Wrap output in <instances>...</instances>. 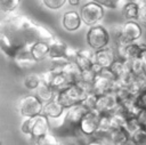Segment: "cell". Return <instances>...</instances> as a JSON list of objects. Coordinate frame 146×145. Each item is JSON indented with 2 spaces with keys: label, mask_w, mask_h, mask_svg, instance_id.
Wrapping results in <instances>:
<instances>
[{
  "label": "cell",
  "mask_w": 146,
  "mask_h": 145,
  "mask_svg": "<svg viewBox=\"0 0 146 145\" xmlns=\"http://www.w3.org/2000/svg\"><path fill=\"white\" fill-rule=\"evenodd\" d=\"M0 32L7 34L22 49L30 48L38 41L49 42L55 38L48 27L26 15L17 13L5 15L1 18Z\"/></svg>",
  "instance_id": "cell-1"
},
{
  "label": "cell",
  "mask_w": 146,
  "mask_h": 145,
  "mask_svg": "<svg viewBox=\"0 0 146 145\" xmlns=\"http://www.w3.org/2000/svg\"><path fill=\"white\" fill-rule=\"evenodd\" d=\"M90 90L84 87L83 84H81L80 82L78 83H72L68 87H66L65 89L58 91L56 94V99L65 107L68 108L75 104L82 103V100L84 99V97L87 96V94Z\"/></svg>",
  "instance_id": "cell-2"
},
{
  "label": "cell",
  "mask_w": 146,
  "mask_h": 145,
  "mask_svg": "<svg viewBox=\"0 0 146 145\" xmlns=\"http://www.w3.org/2000/svg\"><path fill=\"white\" fill-rule=\"evenodd\" d=\"M86 41L88 47L94 51L108 47L111 43V35L108 29L102 24L90 26L86 33Z\"/></svg>",
  "instance_id": "cell-3"
},
{
  "label": "cell",
  "mask_w": 146,
  "mask_h": 145,
  "mask_svg": "<svg viewBox=\"0 0 146 145\" xmlns=\"http://www.w3.org/2000/svg\"><path fill=\"white\" fill-rule=\"evenodd\" d=\"M43 105L44 103L35 94H27L18 99L17 111L22 118H33L42 114Z\"/></svg>",
  "instance_id": "cell-4"
},
{
  "label": "cell",
  "mask_w": 146,
  "mask_h": 145,
  "mask_svg": "<svg viewBox=\"0 0 146 145\" xmlns=\"http://www.w3.org/2000/svg\"><path fill=\"white\" fill-rule=\"evenodd\" d=\"M79 11L83 24L88 27L100 24L105 15V8L96 1H88L83 3Z\"/></svg>",
  "instance_id": "cell-5"
},
{
  "label": "cell",
  "mask_w": 146,
  "mask_h": 145,
  "mask_svg": "<svg viewBox=\"0 0 146 145\" xmlns=\"http://www.w3.org/2000/svg\"><path fill=\"white\" fill-rule=\"evenodd\" d=\"M115 82H116V78L111 71V69H103L100 73L97 74L91 86V91L97 94L98 96L113 92L115 89Z\"/></svg>",
  "instance_id": "cell-6"
},
{
  "label": "cell",
  "mask_w": 146,
  "mask_h": 145,
  "mask_svg": "<svg viewBox=\"0 0 146 145\" xmlns=\"http://www.w3.org/2000/svg\"><path fill=\"white\" fill-rule=\"evenodd\" d=\"M88 112H89V110L82 103L75 104V105L66 108L65 113L63 115V121H62L63 128H66L68 130H78L81 120Z\"/></svg>",
  "instance_id": "cell-7"
},
{
  "label": "cell",
  "mask_w": 146,
  "mask_h": 145,
  "mask_svg": "<svg viewBox=\"0 0 146 145\" xmlns=\"http://www.w3.org/2000/svg\"><path fill=\"white\" fill-rule=\"evenodd\" d=\"M99 119H100V114L96 110L95 111H89L83 116V119L81 120L78 131L83 136L95 137L98 132Z\"/></svg>",
  "instance_id": "cell-8"
},
{
  "label": "cell",
  "mask_w": 146,
  "mask_h": 145,
  "mask_svg": "<svg viewBox=\"0 0 146 145\" xmlns=\"http://www.w3.org/2000/svg\"><path fill=\"white\" fill-rule=\"evenodd\" d=\"M67 49L68 45L58 38H54L49 41V59L52 63H67Z\"/></svg>",
  "instance_id": "cell-9"
},
{
  "label": "cell",
  "mask_w": 146,
  "mask_h": 145,
  "mask_svg": "<svg viewBox=\"0 0 146 145\" xmlns=\"http://www.w3.org/2000/svg\"><path fill=\"white\" fill-rule=\"evenodd\" d=\"M82 24L83 22H82L80 11L78 10H68L62 15L60 25L63 30H65L66 32H70V33L76 32L81 29Z\"/></svg>",
  "instance_id": "cell-10"
},
{
  "label": "cell",
  "mask_w": 146,
  "mask_h": 145,
  "mask_svg": "<svg viewBox=\"0 0 146 145\" xmlns=\"http://www.w3.org/2000/svg\"><path fill=\"white\" fill-rule=\"evenodd\" d=\"M122 33L124 42H138L143 35V27L139 21H125L122 24Z\"/></svg>",
  "instance_id": "cell-11"
},
{
  "label": "cell",
  "mask_w": 146,
  "mask_h": 145,
  "mask_svg": "<svg viewBox=\"0 0 146 145\" xmlns=\"http://www.w3.org/2000/svg\"><path fill=\"white\" fill-rule=\"evenodd\" d=\"M119 105H120V103H119L115 94L108 92L105 95H100L98 97L96 111L99 114H110V113H113L119 107Z\"/></svg>",
  "instance_id": "cell-12"
},
{
  "label": "cell",
  "mask_w": 146,
  "mask_h": 145,
  "mask_svg": "<svg viewBox=\"0 0 146 145\" xmlns=\"http://www.w3.org/2000/svg\"><path fill=\"white\" fill-rule=\"evenodd\" d=\"M50 132V122L44 114H39L32 118L31 126V137L38 139L39 137Z\"/></svg>",
  "instance_id": "cell-13"
},
{
  "label": "cell",
  "mask_w": 146,
  "mask_h": 145,
  "mask_svg": "<svg viewBox=\"0 0 146 145\" xmlns=\"http://www.w3.org/2000/svg\"><path fill=\"white\" fill-rule=\"evenodd\" d=\"M116 51L112 46L95 51V63L99 64L103 69H110L112 64L116 61Z\"/></svg>",
  "instance_id": "cell-14"
},
{
  "label": "cell",
  "mask_w": 146,
  "mask_h": 145,
  "mask_svg": "<svg viewBox=\"0 0 146 145\" xmlns=\"http://www.w3.org/2000/svg\"><path fill=\"white\" fill-rule=\"evenodd\" d=\"M0 48L2 53L6 55L7 58L14 61V58L17 56V54L22 50L21 47H18L7 34L0 32Z\"/></svg>",
  "instance_id": "cell-15"
},
{
  "label": "cell",
  "mask_w": 146,
  "mask_h": 145,
  "mask_svg": "<svg viewBox=\"0 0 146 145\" xmlns=\"http://www.w3.org/2000/svg\"><path fill=\"white\" fill-rule=\"evenodd\" d=\"M74 63L79 66L81 71L88 70L95 63V51L89 49H79L78 55L74 59Z\"/></svg>",
  "instance_id": "cell-16"
},
{
  "label": "cell",
  "mask_w": 146,
  "mask_h": 145,
  "mask_svg": "<svg viewBox=\"0 0 146 145\" xmlns=\"http://www.w3.org/2000/svg\"><path fill=\"white\" fill-rule=\"evenodd\" d=\"M65 107L55 98L50 102H47L44 103L43 105V112L42 114H44L49 120L52 119V120H56V119H60L63 118L64 113H65Z\"/></svg>",
  "instance_id": "cell-17"
},
{
  "label": "cell",
  "mask_w": 146,
  "mask_h": 145,
  "mask_svg": "<svg viewBox=\"0 0 146 145\" xmlns=\"http://www.w3.org/2000/svg\"><path fill=\"white\" fill-rule=\"evenodd\" d=\"M30 51L33 58L38 62H42L49 58V42L47 41H38L30 47Z\"/></svg>",
  "instance_id": "cell-18"
},
{
  "label": "cell",
  "mask_w": 146,
  "mask_h": 145,
  "mask_svg": "<svg viewBox=\"0 0 146 145\" xmlns=\"http://www.w3.org/2000/svg\"><path fill=\"white\" fill-rule=\"evenodd\" d=\"M14 63L19 69H30L36 64V61L33 58V56L30 51V48H24L14 58Z\"/></svg>",
  "instance_id": "cell-19"
},
{
  "label": "cell",
  "mask_w": 146,
  "mask_h": 145,
  "mask_svg": "<svg viewBox=\"0 0 146 145\" xmlns=\"http://www.w3.org/2000/svg\"><path fill=\"white\" fill-rule=\"evenodd\" d=\"M107 137L110 138L111 143L113 145H121L130 140V134L127 131L124 127H117L113 128L108 134Z\"/></svg>",
  "instance_id": "cell-20"
},
{
  "label": "cell",
  "mask_w": 146,
  "mask_h": 145,
  "mask_svg": "<svg viewBox=\"0 0 146 145\" xmlns=\"http://www.w3.org/2000/svg\"><path fill=\"white\" fill-rule=\"evenodd\" d=\"M63 73H64V75L66 76V79L68 80V82L71 84L80 82L81 70L79 69V66L74 62H67L63 66Z\"/></svg>",
  "instance_id": "cell-21"
},
{
  "label": "cell",
  "mask_w": 146,
  "mask_h": 145,
  "mask_svg": "<svg viewBox=\"0 0 146 145\" xmlns=\"http://www.w3.org/2000/svg\"><path fill=\"white\" fill-rule=\"evenodd\" d=\"M42 74L41 73H30L24 76L23 86L29 91H36L38 88L42 84Z\"/></svg>",
  "instance_id": "cell-22"
},
{
  "label": "cell",
  "mask_w": 146,
  "mask_h": 145,
  "mask_svg": "<svg viewBox=\"0 0 146 145\" xmlns=\"http://www.w3.org/2000/svg\"><path fill=\"white\" fill-rule=\"evenodd\" d=\"M122 16L125 21H138L140 13V3L139 2H128L122 8Z\"/></svg>",
  "instance_id": "cell-23"
},
{
  "label": "cell",
  "mask_w": 146,
  "mask_h": 145,
  "mask_svg": "<svg viewBox=\"0 0 146 145\" xmlns=\"http://www.w3.org/2000/svg\"><path fill=\"white\" fill-rule=\"evenodd\" d=\"M56 94L57 91L48 83H44L42 82V84L38 88V90L35 91V95L43 102V103H47V102H50L52 99H55L56 97Z\"/></svg>",
  "instance_id": "cell-24"
},
{
  "label": "cell",
  "mask_w": 146,
  "mask_h": 145,
  "mask_svg": "<svg viewBox=\"0 0 146 145\" xmlns=\"http://www.w3.org/2000/svg\"><path fill=\"white\" fill-rule=\"evenodd\" d=\"M111 71L113 72V74L115 75L116 80L127 75L128 73H130V70H129V66H128V62L124 61V59H121V58H116V61L112 64V66L110 67Z\"/></svg>",
  "instance_id": "cell-25"
},
{
  "label": "cell",
  "mask_w": 146,
  "mask_h": 145,
  "mask_svg": "<svg viewBox=\"0 0 146 145\" xmlns=\"http://www.w3.org/2000/svg\"><path fill=\"white\" fill-rule=\"evenodd\" d=\"M110 35H111V42L113 43L112 47H116L123 43H127L123 41V33H122V24H113L108 29Z\"/></svg>",
  "instance_id": "cell-26"
},
{
  "label": "cell",
  "mask_w": 146,
  "mask_h": 145,
  "mask_svg": "<svg viewBox=\"0 0 146 145\" xmlns=\"http://www.w3.org/2000/svg\"><path fill=\"white\" fill-rule=\"evenodd\" d=\"M127 62H128L129 70L133 75H146V65L140 58H136Z\"/></svg>",
  "instance_id": "cell-27"
},
{
  "label": "cell",
  "mask_w": 146,
  "mask_h": 145,
  "mask_svg": "<svg viewBox=\"0 0 146 145\" xmlns=\"http://www.w3.org/2000/svg\"><path fill=\"white\" fill-rule=\"evenodd\" d=\"M22 0H0V9L5 15L14 14L18 9Z\"/></svg>",
  "instance_id": "cell-28"
},
{
  "label": "cell",
  "mask_w": 146,
  "mask_h": 145,
  "mask_svg": "<svg viewBox=\"0 0 146 145\" xmlns=\"http://www.w3.org/2000/svg\"><path fill=\"white\" fill-rule=\"evenodd\" d=\"M113 129L112 126V120H111V114H100L99 119V126H98V134H104L107 135L111 130ZM96 135V136H97Z\"/></svg>",
  "instance_id": "cell-29"
},
{
  "label": "cell",
  "mask_w": 146,
  "mask_h": 145,
  "mask_svg": "<svg viewBox=\"0 0 146 145\" xmlns=\"http://www.w3.org/2000/svg\"><path fill=\"white\" fill-rule=\"evenodd\" d=\"M35 145H63V144L54 134L48 132L35 139Z\"/></svg>",
  "instance_id": "cell-30"
},
{
  "label": "cell",
  "mask_w": 146,
  "mask_h": 145,
  "mask_svg": "<svg viewBox=\"0 0 146 145\" xmlns=\"http://www.w3.org/2000/svg\"><path fill=\"white\" fill-rule=\"evenodd\" d=\"M130 142L133 145H146V129L140 128L130 135Z\"/></svg>",
  "instance_id": "cell-31"
},
{
  "label": "cell",
  "mask_w": 146,
  "mask_h": 145,
  "mask_svg": "<svg viewBox=\"0 0 146 145\" xmlns=\"http://www.w3.org/2000/svg\"><path fill=\"white\" fill-rule=\"evenodd\" d=\"M98 95L92 92V91H89L87 94V96L84 97V99L82 100V104L89 110V111H95L96 110V106H97V102H98Z\"/></svg>",
  "instance_id": "cell-32"
},
{
  "label": "cell",
  "mask_w": 146,
  "mask_h": 145,
  "mask_svg": "<svg viewBox=\"0 0 146 145\" xmlns=\"http://www.w3.org/2000/svg\"><path fill=\"white\" fill-rule=\"evenodd\" d=\"M41 3L44 8L55 11L62 9L67 3V0H41Z\"/></svg>",
  "instance_id": "cell-33"
},
{
  "label": "cell",
  "mask_w": 146,
  "mask_h": 145,
  "mask_svg": "<svg viewBox=\"0 0 146 145\" xmlns=\"http://www.w3.org/2000/svg\"><path fill=\"white\" fill-rule=\"evenodd\" d=\"M124 128H125L127 131L131 135V134H133L135 131H137L138 129H140V128H143V127L140 126V123H139L137 116H128V118H127V121H125V123H124Z\"/></svg>",
  "instance_id": "cell-34"
},
{
  "label": "cell",
  "mask_w": 146,
  "mask_h": 145,
  "mask_svg": "<svg viewBox=\"0 0 146 145\" xmlns=\"http://www.w3.org/2000/svg\"><path fill=\"white\" fill-rule=\"evenodd\" d=\"M31 126H32V118H24L21 122V131L25 136L31 137Z\"/></svg>",
  "instance_id": "cell-35"
},
{
  "label": "cell",
  "mask_w": 146,
  "mask_h": 145,
  "mask_svg": "<svg viewBox=\"0 0 146 145\" xmlns=\"http://www.w3.org/2000/svg\"><path fill=\"white\" fill-rule=\"evenodd\" d=\"M136 103L141 110H146V88L136 95Z\"/></svg>",
  "instance_id": "cell-36"
},
{
  "label": "cell",
  "mask_w": 146,
  "mask_h": 145,
  "mask_svg": "<svg viewBox=\"0 0 146 145\" xmlns=\"http://www.w3.org/2000/svg\"><path fill=\"white\" fill-rule=\"evenodd\" d=\"M138 21L146 25V2H143V1L140 2V13H139Z\"/></svg>",
  "instance_id": "cell-37"
},
{
  "label": "cell",
  "mask_w": 146,
  "mask_h": 145,
  "mask_svg": "<svg viewBox=\"0 0 146 145\" xmlns=\"http://www.w3.org/2000/svg\"><path fill=\"white\" fill-rule=\"evenodd\" d=\"M137 118H138V121H139L140 126L146 129V110H141Z\"/></svg>",
  "instance_id": "cell-38"
},
{
  "label": "cell",
  "mask_w": 146,
  "mask_h": 145,
  "mask_svg": "<svg viewBox=\"0 0 146 145\" xmlns=\"http://www.w3.org/2000/svg\"><path fill=\"white\" fill-rule=\"evenodd\" d=\"M141 55H140V59L144 62V64L146 65V43H141Z\"/></svg>",
  "instance_id": "cell-39"
},
{
  "label": "cell",
  "mask_w": 146,
  "mask_h": 145,
  "mask_svg": "<svg viewBox=\"0 0 146 145\" xmlns=\"http://www.w3.org/2000/svg\"><path fill=\"white\" fill-rule=\"evenodd\" d=\"M87 145H104V143H103V140L99 139V138H94V139L90 140Z\"/></svg>",
  "instance_id": "cell-40"
},
{
  "label": "cell",
  "mask_w": 146,
  "mask_h": 145,
  "mask_svg": "<svg viewBox=\"0 0 146 145\" xmlns=\"http://www.w3.org/2000/svg\"><path fill=\"white\" fill-rule=\"evenodd\" d=\"M81 1L82 0H67V3L71 6V7H78L81 5Z\"/></svg>",
  "instance_id": "cell-41"
},
{
  "label": "cell",
  "mask_w": 146,
  "mask_h": 145,
  "mask_svg": "<svg viewBox=\"0 0 146 145\" xmlns=\"http://www.w3.org/2000/svg\"><path fill=\"white\" fill-rule=\"evenodd\" d=\"M121 145H133V144H132V143L129 140V142H127V143H124V144H121Z\"/></svg>",
  "instance_id": "cell-42"
},
{
  "label": "cell",
  "mask_w": 146,
  "mask_h": 145,
  "mask_svg": "<svg viewBox=\"0 0 146 145\" xmlns=\"http://www.w3.org/2000/svg\"><path fill=\"white\" fill-rule=\"evenodd\" d=\"M141 1H143V2H146V0H141Z\"/></svg>",
  "instance_id": "cell-43"
},
{
  "label": "cell",
  "mask_w": 146,
  "mask_h": 145,
  "mask_svg": "<svg viewBox=\"0 0 146 145\" xmlns=\"http://www.w3.org/2000/svg\"><path fill=\"white\" fill-rule=\"evenodd\" d=\"M89 1H97V0H89Z\"/></svg>",
  "instance_id": "cell-44"
}]
</instances>
